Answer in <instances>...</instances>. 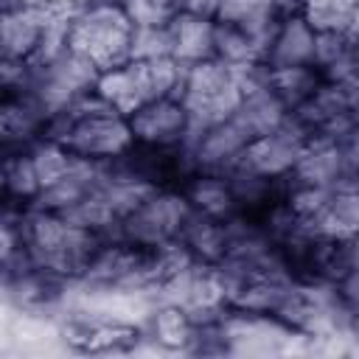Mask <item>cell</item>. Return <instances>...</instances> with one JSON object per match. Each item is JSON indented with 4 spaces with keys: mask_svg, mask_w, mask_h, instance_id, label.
<instances>
[{
    "mask_svg": "<svg viewBox=\"0 0 359 359\" xmlns=\"http://www.w3.org/2000/svg\"><path fill=\"white\" fill-rule=\"evenodd\" d=\"M339 149H342V160H345L348 177H359V123L351 126L339 137Z\"/></svg>",
    "mask_w": 359,
    "mask_h": 359,
    "instance_id": "4316f807",
    "label": "cell"
},
{
    "mask_svg": "<svg viewBox=\"0 0 359 359\" xmlns=\"http://www.w3.org/2000/svg\"><path fill=\"white\" fill-rule=\"evenodd\" d=\"M129 126H132L135 143H143L151 149H174L185 143L191 121L182 101L174 95H165L146 104L135 115H129Z\"/></svg>",
    "mask_w": 359,
    "mask_h": 359,
    "instance_id": "30bf717a",
    "label": "cell"
},
{
    "mask_svg": "<svg viewBox=\"0 0 359 359\" xmlns=\"http://www.w3.org/2000/svg\"><path fill=\"white\" fill-rule=\"evenodd\" d=\"M359 177H345L331 188L325 205L303 224L314 238L348 241L359 233Z\"/></svg>",
    "mask_w": 359,
    "mask_h": 359,
    "instance_id": "8fae6325",
    "label": "cell"
},
{
    "mask_svg": "<svg viewBox=\"0 0 359 359\" xmlns=\"http://www.w3.org/2000/svg\"><path fill=\"white\" fill-rule=\"evenodd\" d=\"M132 59H174V31L165 28H135Z\"/></svg>",
    "mask_w": 359,
    "mask_h": 359,
    "instance_id": "d4e9b609",
    "label": "cell"
},
{
    "mask_svg": "<svg viewBox=\"0 0 359 359\" xmlns=\"http://www.w3.org/2000/svg\"><path fill=\"white\" fill-rule=\"evenodd\" d=\"M132 36L135 25L121 3L104 0L76 11V17L70 20L67 48L107 73L132 59Z\"/></svg>",
    "mask_w": 359,
    "mask_h": 359,
    "instance_id": "277c9868",
    "label": "cell"
},
{
    "mask_svg": "<svg viewBox=\"0 0 359 359\" xmlns=\"http://www.w3.org/2000/svg\"><path fill=\"white\" fill-rule=\"evenodd\" d=\"M182 76L185 67L174 59H129L126 65L101 73L95 93L112 109L129 118L146 104L174 95L182 84Z\"/></svg>",
    "mask_w": 359,
    "mask_h": 359,
    "instance_id": "5b68a950",
    "label": "cell"
},
{
    "mask_svg": "<svg viewBox=\"0 0 359 359\" xmlns=\"http://www.w3.org/2000/svg\"><path fill=\"white\" fill-rule=\"evenodd\" d=\"M264 81L286 104V109H297L300 104H306L317 93V87L323 84V73H317L314 65H306V67H278V70L264 67Z\"/></svg>",
    "mask_w": 359,
    "mask_h": 359,
    "instance_id": "ac0fdd59",
    "label": "cell"
},
{
    "mask_svg": "<svg viewBox=\"0 0 359 359\" xmlns=\"http://www.w3.org/2000/svg\"><path fill=\"white\" fill-rule=\"evenodd\" d=\"M297 185H314V188H334L339 185L348 171H345V160H342V149L337 137L328 135H311V140L306 143L297 165L292 168Z\"/></svg>",
    "mask_w": 359,
    "mask_h": 359,
    "instance_id": "7c38bea8",
    "label": "cell"
},
{
    "mask_svg": "<svg viewBox=\"0 0 359 359\" xmlns=\"http://www.w3.org/2000/svg\"><path fill=\"white\" fill-rule=\"evenodd\" d=\"M185 196L191 202V208L196 213H205L210 219H233L238 199L233 194V185L227 180V174H213V171H202L199 177H194L185 188Z\"/></svg>",
    "mask_w": 359,
    "mask_h": 359,
    "instance_id": "e0dca14e",
    "label": "cell"
},
{
    "mask_svg": "<svg viewBox=\"0 0 359 359\" xmlns=\"http://www.w3.org/2000/svg\"><path fill=\"white\" fill-rule=\"evenodd\" d=\"M48 3H59V6H67V8H87V6H95V3H104V0H48Z\"/></svg>",
    "mask_w": 359,
    "mask_h": 359,
    "instance_id": "f546056e",
    "label": "cell"
},
{
    "mask_svg": "<svg viewBox=\"0 0 359 359\" xmlns=\"http://www.w3.org/2000/svg\"><path fill=\"white\" fill-rule=\"evenodd\" d=\"M65 11H79V8H67L59 3H20V6L3 8L0 59L28 62L39 48L48 25Z\"/></svg>",
    "mask_w": 359,
    "mask_h": 359,
    "instance_id": "9c48e42d",
    "label": "cell"
},
{
    "mask_svg": "<svg viewBox=\"0 0 359 359\" xmlns=\"http://www.w3.org/2000/svg\"><path fill=\"white\" fill-rule=\"evenodd\" d=\"M137 337V331L132 325L123 323H112V320H90V323H76L67 331V339L81 348V351H112L121 348L126 342H132Z\"/></svg>",
    "mask_w": 359,
    "mask_h": 359,
    "instance_id": "d6986e66",
    "label": "cell"
},
{
    "mask_svg": "<svg viewBox=\"0 0 359 359\" xmlns=\"http://www.w3.org/2000/svg\"><path fill=\"white\" fill-rule=\"evenodd\" d=\"M230 118L244 129V135H247L250 143H252L255 137H264V135L275 132V129L289 118V109H286V104L266 87V81H261V84H255V87L244 95V101L238 104V109H236Z\"/></svg>",
    "mask_w": 359,
    "mask_h": 359,
    "instance_id": "2e32d148",
    "label": "cell"
},
{
    "mask_svg": "<svg viewBox=\"0 0 359 359\" xmlns=\"http://www.w3.org/2000/svg\"><path fill=\"white\" fill-rule=\"evenodd\" d=\"M311 135L314 132L306 123H300L294 115H289L275 132L247 143L233 168H241V171H250V174H258L266 180H278L283 174H292V168L297 165Z\"/></svg>",
    "mask_w": 359,
    "mask_h": 359,
    "instance_id": "ba28073f",
    "label": "cell"
},
{
    "mask_svg": "<svg viewBox=\"0 0 359 359\" xmlns=\"http://www.w3.org/2000/svg\"><path fill=\"white\" fill-rule=\"evenodd\" d=\"M351 325H353V334H356V337H359V314H356V317H353V323H351Z\"/></svg>",
    "mask_w": 359,
    "mask_h": 359,
    "instance_id": "4dcf8cb0",
    "label": "cell"
},
{
    "mask_svg": "<svg viewBox=\"0 0 359 359\" xmlns=\"http://www.w3.org/2000/svg\"><path fill=\"white\" fill-rule=\"evenodd\" d=\"M261 81H264V65L261 67H236L222 59H210V62L185 67L182 84L174 93V98L182 101L188 121H191L182 149H191L199 135H205L210 126L227 121L238 109L244 95Z\"/></svg>",
    "mask_w": 359,
    "mask_h": 359,
    "instance_id": "6da1fadb",
    "label": "cell"
},
{
    "mask_svg": "<svg viewBox=\"0 0 359 359\" xmlns=\"http://www.w3.org/2000/svg\"><path fill=\"white\" fill-rule=\"evenodd\" d=\"M31 157H34V165H36L42 191L50 188V185H56L59 180H65V177L79 165V160H81V157L70 154L62 143H56V140H50V137L36 140V143L31 146ZM42 191H39V194H42Z\"/></svg>",
    "mask_w": 359,
    "mask_h": 359,
    "instance_id": "44dd1931",
    "label": "cell"
},
{
    "mask_svg": "<svg viewBox=\"0 0 359 359\" xmlns=\"http://www.w3.org/2000/svg\"><path fill=\"white\" fill-rule=\"evenodd\" d=\"M3 191L8 202H25V199H36L42 191L31 149L28 151H14L6 157L3 163Z\"/></svg>",
    "mask_w": 359,
    "mask_h": 359,
    "instance_id": "ffe728a7",
    "label": "cell"
},
{
    "mask_svg": "<svg viewBox=\"0 0 359 359\" xmlns=\"http://www.w3.org/2000/svg\"><path fill=\"white\" fill-rule=\"evenodd\" d=\"M50 115L39 104V98L31 90H14L3 93V109H0V135L3 143H25L36 132H45Z\"/></svg>",
    "mask_w": 359,
    "mask_h": 359,
    "instance_id": "9a60e30c",
    "label": "cell"
},
{
    "mask_svg": "<svg viewBox=\"0 0 359 359\" xmlns=\"http://www.w3.org/2000/svg\"><path fill=\"white\" fill-rule=\"evenodd\" d=\"M314 50H317V31L303 14H289L283 17L272 48L266 53L264 67L278 70V67H306L314 65Z\"/></svg>",
    "mask_w": 359,
    "mask_h": 359,
    "instance_id": "4fadbf2b",
    "label": "cell"
},
{
    "mask_svg": "<svg viewBox=\"0 0 359 359\" xmlns=\"http://www.w3.org/2000/svg\"><path fill=\"white\" fill-rule=\"evenodd\" d=\"M353 42L348 39L345 31H317V50H314V67H328L337 59H342Z\"/></svg>",
    "mask_w": 359,
    "mask_h": 359,
    "instance_id": "484cf974",
    "label": "cell"
},
{
    "mask_svg": "<svg viewBox=\"0 0 359 359\" xmlns=\"http://www.w3.org/2000/svg\"><path fill=\"white\" fill-rule=\"evenodd\" d=\"M339 297L345 303H359V269H348L342 278H339Z\"/></svg>",
    "mask_w": 359,
    "mask_h": 359,
    "instance_id": "83f0119b",
    "label": "cell"
},
{
    "mask_svg": "<svg viewBox=\"0 0 359 359\" xmlns=\"http://www.w3.org/2000/svg\"><path fill=\"white\" fill-rule=\"evenodd\" d=\"M151 331H154V337H157L160 345H165V348H182V345H188L194 339V320H191L188 311L165 303L160 311H154Z\"/></svg>",
    "mask_w": 359,
    "mask_h": 359,
    "instance_id": "7402d4cb",
    "label": "cell"
},
{
    "mask_svg": "<svg viewBox=\"0 0 359 359\" xmlns=\"http://www.w3.org/2000/svg\"><path fill=\"white\" fill-rule=\"evenodd\" d=\"M303 17L311 22L314 31H345L353 8L359 0H300Z\"/></svg>",
    "mask_w": 359,
    "mask_h": 359,
    "instance_id": "603a6c76",
    "label": "cell"
},
{
    "mask_svg": "<svg viewBox=\"0 0 359 359\" xmlns=\"http://www.w3.org/2000/svg\"><path fill=\"white\" fill-rule=\"evenodd\" d=\"M171 31H174V62H180L182 67L219 59V53H216V20L213 17L180 11L171 22Z\"/></svg>",
    "mask_w": 359,
    "mask_h": 359,
    "instance_id": "5bb4252c",
    "label": "cell"
},
{
    "mask_svg": "<svg viewBox=\"0 0 359 359\" xmlns=\"http://www.w3.org/2000/svg\"><path fill=\"white\" fill-rule=\"evenodd\" d=\"M191 213H194V208L185 194L157 188L137 210H132L121 222V236L140 247H160L165 241L180 238Z\"/></svg>",
    "mask_w": 359,
    "mask_h": 359,
    "instance_id": "52a82bcc",
    "label": "cell"
},
{
    "mask_svg": "<svg viewBox=\"0 0 359 359\" xmlns=\"http://www.w3.org/2000/svg\"><path fill=\"white\" fill-rule=\"evenodd\" d=\"M98 79H101V70L67 48L62 56H56L45 67L31 70V87L28 90L39 98V104L53 118L59 109H65L76 98L93 93L98 87Z\"/></svg>",
    "mask_w": 359,
    "mask_h": 359,
    "instance_id": "8992f818",
    "label": "cell"
},
{
    "mask_svg": "<svg viewBox=\"0 0 359 359\" xmlns=\"http://www.w3.org/2000/svg\"><path fill=\"white\" fill-rule=\"evenodd\" d=\"M22 247L36 269L70 280L87 275L104 244L95 230L79 227L59 213L34 208L28 216H22Z\"/></svg>",
    "mask_w": 359,
    "mask_h": 359,
    "instance_id": "3957f363",
    "label": "cell"
},
{
    "mask_svg": "<svg viewBox=\"0 0 359 359\" xmlns=\"http://www.w3.org/2000/svg\"><path fill=\"white\" fill-rule=\"evenodd\" d=\"M45 137L62 143L70 154L95 163L115 160L126 154L135 143L129 118L112 109L95 90L59 109L48 121Z\"/></svg>",
    "mask_w": 359,
    "mask_h": 359,
    "instance_id": "7a4b0ae2",
    "label": "cell"
},
{
    "mask_svg": "<svg viewBox=\"0 0 359 359\" xmlns=\"http://www.w3.org/2000/svg\"><path fill=\"white\" fill-rule=\"evenodd\" d=\"M135 28H165L180 14L177 0H118Z\"/></svg>",
    "mask_w": 359,
    "mask_h": 359,
    "instance_id": "cb8c5ba5",
    "label": "cell"
},
{
    "mask_svg": "<svg viewBox=\"0 0 359 359\" xmlns=\"http://www.w3.org/2000/svg\"><path fill=\"white\" fill-rule=\"evenodd\" d=\"M345 34H348V39H351L353 45H359V6L353 8V14H351V20H348V25H345Z\"/></svg>",
    "mask_w": 359,
    "mask_h": 359,
    "instance_id": "f1b7e54d",
    "label": "cell"
}]
</instances>
